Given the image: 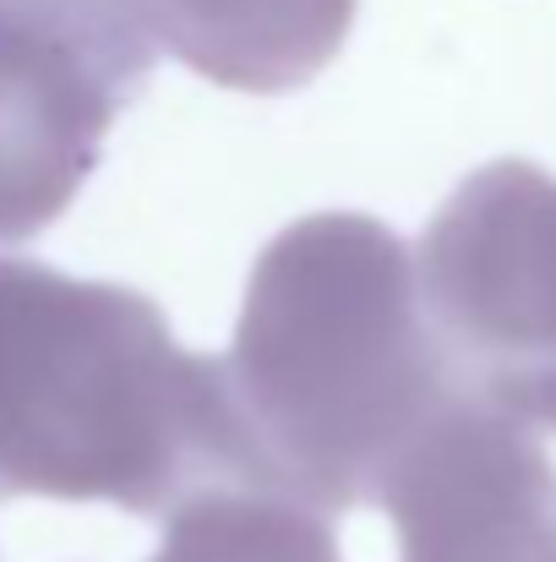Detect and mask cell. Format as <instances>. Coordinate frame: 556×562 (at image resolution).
Wrapping results in <instances>:
<instances>
[{"mask_svg":"<svg viewBox=\"0 0 556 562\" xmlns=\"http://www.w3.org/2000/svg\"><path fill=\"white\" fill-rule=\"evenodd\" d=\"M148 66L132 0H0V240L77 196Z\"/></svg>","mask_w":556,"mask_h":562,"instance_id":"cell-4","label":"cell"},{"mask_svg":"<svg viewBox=\"0 0 556 562\" xmlns=\"http://www.w3.org/2000/svg\"><path fill=\"white\" fill-rule=\"evenodd\" d=\"M246 481L224 372L115 284L0 257V497L175 514Z\"/></svg>","mask_w":556,"mask_h":562,"instance_id":"cell-2","label":"cell"},{"mask_svg":"<svg viewBox=\"0 0 556 562\" xmlns=\"http://www.w3.org/2000/svg\"><path fill=\"white\" fill-rule=\"evenodd\" d=\"M224 393L251 492L322 519L376 497L464 393L431 334L415 257L371 218H306L257 262Z\"/></svg>","mask_w":556,"mask_h":562,"instance_id":"cell-1","label":"cell"},{"mask_svg":"<svg viewBox=\"0 0 556 562\" xmlns=\"http://www.w3.org/2000/svg\"><path fill=\"white\" fill-rule=\"evenodd\" d=\"M148 44H170L229 88L311 77L350 27V0H132Z\"/></svg>","mask_w":556,"mask_h":562,"instance_id":"cell-5","label":"cell"},{"mask_svg":"<svg viewBox=\"0 0 556 562\" xmlns=\"http://www.w3.org/2000/svg\"><path fill=\"white\" fill-rule=\"evenodd\" d=\"M154 562H344L333 519L273 492H202L170 514Z\"/></svg>","mask_w":556,"mask_h":562,"instance_id":"cell-6","label":"cell"},{"mask_svg":"<svg viewBox=\"0 0 556 562\" xmlns=\"http://www.w3.org/2000/svg\"><path fill=\"white\" fill-rule=\"evenodd\" d=\"M420 301L458 382L519 426L556 431V181L502 159L431 218Z\"/></svg>","mask_w":556,"mask_h":562,"instance_id":"cell-3","label":"cell"}]
</instances>
